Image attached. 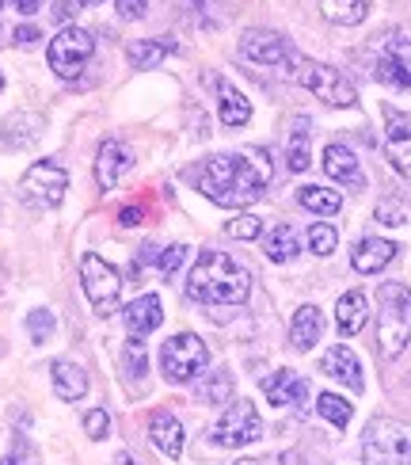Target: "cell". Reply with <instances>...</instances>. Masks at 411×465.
Returning a JSON list of instances; mask_svg holds the SVG:
<instances>
[{"label": "cell", "mask_w": 411, "mask_h": 465, "mask_svg": "<svg viewBox=\"0 0 411 465\" xmlns=\"http://www.w3.org/2000/svg\"><path fill=\"white\" fill-rule=\"evenodd\" d=\"M339 244V232L336 225H328V222H317V225H308V252H317V256H331Z\"/></svg>", "instance_id": "d6a6232c"}, {"label": "cell", "mask_w": 411, "mask_h": 465, "mask_svg": "<svg viewBox=\"0 0 411 465\" xmlns=\"http://www.w3.org/2000/svg\"><path fill=\"white\" fill-rule=\"evenodd\" d=\"M114 8H119L122 19H142L145 8H149V0H114Z\"/></svg>", "instance_id": "ab89813d"}, {"label": "cell", "mask_w": 411, "mask_h": 465, "mask_svg": "<svg viewBox=\"0 0 411 465\" xmlns=\"http://www.w3.org/2000/svg\"><path fill=\"white\" fill-rule=\"evenodd\" d=\"M119 222H122V225H137V222H142V210H137V206H126L122 214H119Z\"/></svg>", "instance_id": "7bdbcfd3"}, {"label": "cell", "mask_w": 411, "mask_h": 465, "mask_svg": "<svg viewBox=\"0 0 411 465\" xmlns=\"http://www.w3.org/2000/svg\"><path fill=\"white\" fill-rule=\"evenodd\" d=\"M27 332H31L34 343H46L54 336V313L50 309H34V313L27 317Z\"/></svg>", "instance_id": "d590c367"}, {"label": "cell", "mask_w": 411, "mask_h": 465, "mask_svg": "<svg viewBox=\"0 0 411 465\" xmlns=\"http://www.w3.org/2000/svg\"><path fill=\"white\" fill-rule=\"evenodd\" d=\"M270 183V161L267 153H218L210 157L202 176H199V187L210 203H218L225 210H240V206H251L263 199V191Z\"/></svg>", "instance_id": "6da1fadb"}, {"label": "cell", "mask_w": 411, "mask_h": 465, "mask_svg": "<svg viewBox=\"0 0 411 465\" xmlns=\"http://www.w3.org/2000/svg\"><path fill=\"white\" fill-rule=\"evenodd\" d=\"M38 134H43V114H34V111H15L12 119H5L0 142H5V149H27V145L38 142Z\"/></svg>", "instance_id": "d6986e66"}, {"label": "cell", "mask_w": 411, "mask_h": 465, "mask_svg": "<svg viewBox=\"0 0 411 465\" xmlns=\"http://www.w3.org/2000/svg\"><path fill=\"white\" fill-rule=\"evenodd\" d=\"M259 232H263V218L256 214H240L229 222V237H237V241H256Z\"/></svg>", "instance_id": "e575fe53"}, {"label": "cell", "mask_w": 411, "mask_h": 465, "mask_svg": "<svg viewBox=\"0 0 411 465\" xmlns=\"http://www.w3.org/2000/svg\"><path fill=\"white\" fill-rule=\"evenodd\" d=\"M289 76H293L298 84H305V88L317 95V100H324L328 107H355V104H358L355 84H350L339 69L320 65V62H308L305 54L298 57V65H293Z\"/></svg>", "instance_id": "5b68a950"}, {"label": "cell", "mask_w": 411, "mask_h": 465, "mask_svg": "<svg viewBox=\"0 0 411 465\" xmlns=\"http://www.w3.org/2000/svg\"><path fill=\"white\" fill-rule=\"evenodd\" d=\"M317 412L331 423V428H347V423H350V412H355V409H350V401H343L339 393H320V401H317Z\"/></svg>", "instance_id": "4dcf8cb0"}, {"label": "cell", "mask_w": 411, "mask_h": 465, "mask_svg": "<svg viewBox=\"0 0 411 465\" xmlns=\"http://www.w3.org/2000/svg\"><path fill=\"white\" fill-rule=\"evenodd\" d=\"M81 282H84V298L92 305L95 317H111L119 309V298H122V279L103 256L95 252H84L81 260Z\"/></svg>", "instance_id": "8992f818"}, {"label": "cell", "mask_w": 411, "mask_h": 465, "mask_svg": "<svg viewBox=\"0 0 411 465\" xmlns=\"http://www.w3.org/2000/svg\"><path fill=\"white\" fill-rule=\"evenodd\" d=\"M187 294H191V302L210 305L213 309V313H210L213 321H225L229 317L225 313L229 305H244L248 302L251 275L232 256H225V252L206 248L202 256L194 260L191 275H187Z\"/></svg>", "instance_id": "7a4b0ae2"}, {"label": "cell", "mask_w": 411, "mask_h": 465, "mask_svg": "<svg viewBox=\"0 0 411 465\" xmlns=\"http://www.w3.org/2000/svg\"><path fill=\"white\" fill-rule=\"evenodd\" d=\"M122 362H126V374H130V378H142V374H149V355H145V343L137 340V336H130V340H126Z\"/></svg>", "instance_id": "836d02e7"}, {"label": "cell", "mask_w": 411, "mask_h": 465, "mask_svg": "<svg viewBox=\"0 0 411 465\" xmlns=\"http://www.w3.org/2000/svg\"><path fill=\"white\" fill-rule=\"evenodd\" d=\"M298 203L305 210H312V214H320V218H331V214H339L343 210V195L339 191H328V187H317V183H308L298 191Z\"/></svg>", "instance_id": "83f0119b"}, {"label": "cell", "mask_w": 411, "mask_h": 465, "mask_svg": "<svg viewBox=\"0 0 411 465\" xmlns=\"http://www.w3.org/2000/svg\"><path fill=\"white\" fill-rule=\"evenodd\" d=\"M369 465H411V428L400 420H374L362 439Z\"/></svg>", "instance_id": "277c9868"}, {"label": "cell", "mask_w": 411, "mask_h": 465, "mask_svg": "<svg viewBox=\"0 0 411 465\" xmlns=\"http://www.w3.org/2000/svg\"><path fill=\"white\" fill-rule=\"evenodd\" d=\"M385 145H388L393 168L411 180V114L385 111Z\"/></svg>", "instance_id": "7c38bea8"}, {"label": "cell", "mask_w": 411, "mask_h": 465, "mask_svg": "<svg viewBox=\"0 0 411 465\" xmlns=\"http://www.w3.org/2000/svg\"><path fill=\"white\" fill-rule=\"evenodd\" d=\"M65 187H69V172L62 164L34 161L24 172V180H19V195H24V203H31L38 210H54V206H62Z\"/></svg>", "instance_id": "ba28073f"}, {"label": "cell", "mask_w": 411, "mask_h": 465, "mask_svg": "<svg viewBox=\"0 0 411 465\" xmlns=\"http://www.w3.org/2000/svg\"><path fill=\"white\" fill-rule=\"evenodd\" d=\"M240 57H248V62L256 65H270V69H286L293 73V65H298V50L289 46V38L279 35V31H248L240 38Z\"/></svg>", "instance_id": "8fae6325"}, {"label": "cell", "mask_w": 411, "mask_h": 465, "mask_svg": "<svg viewBox=\"0 0 411 465\" xmlns=\"http://www.w3.org/2000/svg\"><path fill=\"white\" fill-rule=\"evenodd\" d=\"M50 374H54V393L62 397V401H81V397L88 393V374H84L76 362L57 359Z\"/></svg>", "instance_id": "cb8c5ba5"}, {"label": "cell", "mask_w": 411, "mask_h": 465, "mask_svg": "<svg viewBox=\"0 0 411 465\" xmlns=\"http://www.w3.org/2000/svg\"><path fill=\"white\" fill-rule=\"evenodd\" d=\"M126 328H130V336H137V340H145L149 332H156L161 328V321H164V313H161V298L156 294H142V298H133L130 305H126Z\"/></svg>", "instance_id": "ac0fdd59"}, {"label": "cell", "mask_w": 411, "mask_h": 465, "mask_svg": "<svg viewBox=\"0 0 411 465\" xmlns=\"http://www.w3.org/2000/svg\"><path fill=\"white\" fill-rule=\"evenodd\" d=\"M199 401H206V404H229L232 401V374L218 371L210 381H202L199 385Z\"/></svg>", "instance_id": "1f68e13d"}, {"label": "cell", "mask_w": 411, "mask_h": 465, "mask_svg": "<svg viewBox=\"0 0 411 465\" xmlns=\"http://www.w3.org/2000/svg\"><path fill=\"white\" fill-rule=\"evenodd\" d=\"M308 138H312V123L301 114V119H293L289 145H286V164H289V172H305V168H308Z\"/></svg>", "instance_id": "f1b7e54d"}, {"label": "cell", "mask_w": 411, "mask_h": 465, "mask_svg": "<svg viewBox=\"0 0 411 465\" xmlns=\"http://www.w3.org/2000/svg\"><path fill=\"white\" fill-rule=\"evenodd\" d=\"M218 107H221V123L225 126H248V119H251L248 95L237 92L229 81H218Z\"/></svg>", "instance_id": "d4e9b609"}, {"label": "cell", "mask_w": 411, "mask_h": 465, "mask_svg": "<svg viewBox=\"0 0 411 465\" xmlns=\"http://www.w3.org/2000/svg\"><path fill=\"white\" fill-rule=\"evenodd\" d=\"M366 317H369L366 294H362V290H347V294L339 298V305H336V324H339V332H343V336H358L362 324H366Z\"/></svg>", "instance_id": "603a6c76"}, {"label": "cell", "mask_w": 411, "mask_h": 465, "mask_svg": "<svg viewBox=\"0 0 411 465\" xmlns=\"http://www.w3.org/2000/svg\"><path fill=\"white\" fill-rule=\"evenodd\" d=\"M168 54H175V43H171V38H145V43H133L126 57H130V65H133V69H156Z\"/></svg>", "instance_id": "4316f807"}, {"label": "cell", "mask_w": 411, "mask_h": 465, "mask_svg": "<svg viewBox=\"0 0 411 465\" xmlns=\"http://www.w3.org/2000/svg\"><path fill=\"white\" fill-rule=\"evenodd\" d=\"M377 76L385 84L411 88V38H393L377 57Z\"/></svg>", "instance_id": "5bb4252c"}, {"label": "cell", "mask_w": 411, "mask_h": 465, "mask_svg": "<svg viewBox=\"0 0 411 465\" xmlns=\"http://www.w3.org/2000/svg\"><path fill=\"white\" fill-rule=\"evenodd\" d=\"M76 5H81V8H95V5H100V0H76Z\"/></svg>", "instance_id": "bcb514c9"}, {"label": "cell", "mask_w": 411, "mask_h": 465, "mask_svg": "<svg viewBox=\"0 0 411 465\" xmlns=\"http://www.w3.org/2000/svg\"><path fill=\"white\" fill-rule=\"evenodd\" d=\"M320 332H324V317L317 305H301L298 313H293V324H289V343L298 347V351H312V347L320 343Z\"/></svg>", "instance_id": "44dd1931"}, {"label": "cell", "mask_w": 411, "mask_h": 465, "mask_svg": "<svg viewBox=\"0 0 411 465\" xmlns=\"http://www.w3.org/2000/svg\"><path fill=\"white\" fill-rule=\"evenodd\" d=\"M0 92H5V73H0Z\"/></svg>", "instance_id": "7dc6e473"}, {"label": "cell", "mask_w": 411, "mask_h": 465, "mask_svg": "<svg viewBox=\"0 0 411 465\" xmlns=\"http://www.w3.org/2000/svg\"><path fill=\"white\" fill-rule=\"evenodd\" d=\"M259 435H263V420H259L251 401L229 404L225 416L218 420V428H213V442H218V447H229V450L248 447V442H256Z\"/></svg>", "instance_id": "30bf717a"}, {"label": "cell", "mask_w": 411, "mask_h": 465, "mask_svg": "<svg viewBox=\"0 0 411 465\" xmlns=\"http://www.w3.org/2000/svg\"><path fill=\"white\" fill-rule=\"evenodd\" d=\"M0 5H5V0H0Z\"/></svg>", "instance_id": "c3c4849f"}, {"label": "cell", "mask_w": 411, "mask_h": 465, "mask_svg": "<svg viewBox=\"0 0 411 465\" xmlns=\"http://www.w3.org/2000/svg\"><path fill=\"white\" fill-rule=\"evenodd\" d=\"M183 260H187V248H183V244H171V248H164V252H161V260H156V263H161V275H164V279H171L175 271L183 267Z\"/></svg>", "instance_id": "8d00e7d4"}, {"label": "cell", "mask_w": 411, "mask_h": 465, "mask_svg": "<svg viewBox=\"0 0 411 465\" xmlns=\"http://www.w3.org/2000/svg\"><path fill=\"white\" fill-rule=\"evenodd\" d=\"M92 50H95V38H92L84 27H73V24H69V27H62V31L54 35L46 57H50V69H54L57 76L73 81V76H81V69L88 65Z\"/></svg>", "instance_id": "9c48e42d"}, {"label": "cell", "mask_w": 411, "mask_h": 465, "mask_svg": "<svg viewBox=\"0 0 411 465\" xmlns=\"http://www.w3.org/2000/svg\"><path fill=\"white\" fill-rule=\"evenodd\" d=\"M149 435H152L156 450H161L164 458H180L183 454V428H180V420H175L171 412H152Z\"/></svg>", "instance_id": "7402d4cb"}, {"label": "cell", "mask_w": 411, "mask_h": 465, "mask_svg": "<svg viewBox=\"0 0 411 465\" xmlns=\"http://www.w3.org/2000/svg\"><path fill=\"white\" fill-rule=\"evenodd\" d=\"M54 15H57V19H62V24L69 27V19H73V5H65V0H62V5H54Z\"/></svg>", "instance_id": "ee69618b"}, {"label": "cell", "mask_w": 411, "mask_h": 465, "mask_svg": "<svg viewBox=\"0 0 411 465\" xmlns=\"http://www.w3.org/2000/svg\"><path fill=\"white\" fill-rule=\"evenodd\" d=\"M38 38H43V31L31 27V24H27V27H15V43H19V46H34Z\"/></svg>", "instance_id": "60d3db41"}, {"label": "cell", "mask_w": 411, "mask_h": 465, "mask_svg": "<svg viewBox=\"0 0 411 465\" xmlns=\"http://www.w3.org/2000/svg\"><path fill=\"white\" fill-rule=\"evenodd\" d=\"M298 248H301V241H298V229L293 225H274L270 232H267V241H263V252H267V260H274V263H289L293 256H298Z\"/></svg>", "instance_id": "484cf974"}, {"label": "cell", "mask_w": 411, "mask_h": 465, "mask_svg": "<svg viewBox=\"0 0 411 465\" xmlns=\"http://www.w3.org/2000/svg\"><path fill=\"white\" fill-rule=\"evenodd\" d=\"M206 362H210V351H206V343L194 336V332H175L161 347V366H164V378L171 385L194 381V378L206 371Z\"/></svg>", "instance_id": "52a82bcc"}, {"label": "cell", "mask_w": 411, "mask_h": 465, "mask_svg": "<svg viewBox=\"0 0 411 465\" xmlns=\"http://www.w3.org/2000/svg\"><path fill=\"white\" fill-rule=\"evenodd\" d=\"M377 222H381V225H404L407 214H404L396 203H381V206H377Z\"/></svg>", "instance_id": "f35d334b"}, {"label": "cell", "mask_w": 411, "mask_h": 465, "mask_svg": "<svg viewBox=\"0 0 411 465\" xmlns=\"http://www.w3.org/2000/svg\"><path fill=\"white\" fill-rule=\"evenodd\" d=\"M396 244L393 241H381V237H362L355 244V252H350V263H355L358 275H377V271H385L388 263L396 260Z\"/></svg>", "instance_id": "9a60e30c"}, {"label": "cell", "mask_w": 411, "mask_h": 465, "mask_svg": "<svg viewBox=\"0 0 411 465\" xmlns=\"http://www.w3.org/2000/svg\"><path fill=\"white\" fill-rule=\"evenodd\" d=\"M320 371L328 374V378H336V381H343L347 390H355V393H362V366H358V359H355V351H350L347 343H336L331 351L320 359Z\"/></svg>", "instance_id": "2e32d148"}, {"label": "cell", "mask_w": 411, "mask_h": 465, "mask_svg": "<svg viewBox=\"0 0 411 465\" xmlns=\"http://www.w3.org/2000/svg\"><path fill=\"white\" fill-rule=\"evenodd\" d=\"M133 168V149L126 142H103L100 157H95V180H100L103 191H114L119 180Z\"/></svg>", "instance_id": "4fadbf2b"}, {"label": "cell", "mask_w": 411, "mask_h": 465, "mask_svg": "<svg viewBox=\"0 0 411 465\" xmlns=\"http://www.w3.org/2000/svg\"><path fill=\"white\" fill-rule=\"evenodd\" d=\"M381 313H377V343L385 359H396L411 340V290L400 282H385L377 290Z\"/></svg>", "instance_id": "3957f363"}, {"label": "cell", "mask_w": 411, "mask_h": 465, "mask_svg": "<svg viewBox=\"0 0 411 465\" xmlns=\"http://www.w3.org/2000/svg\"><path fill=\"white\" fill-rule=\"evenodd\" d=\"M263 393L270 404H305L308 401V381L293 371H279L263 378Z\"/></svg>", "instance_id": "ffe728a7"}, {"label": "cell", "mask_w": 411, "mask_h": 465, "mask_svg": "<svg viewBox=\"0 0 411 465\" xmlns=\"http://www.w3.org/2000/svg\"><path fill=\"white\" fill-rule=\"evenodd\" d=\"M324 172H328V180H336L343 187H366V172L347 145H328L324 149Z\"/></svg>", "instance_id": "e0dca14e"}, {"label": "cell", "mask_w": 411, "mask_h": 465, "mask_svg": "<svg viewBox=\"0 0 411 465\" xmlns=\"http://www.w3.org/2000/svg\"><path fill=\"white\" fill-rule=\"evenodd\" d=\"M12 5H15L19 15H34L38 8H43V0H12Z\"/></svg>", "instance_id": "b9f144b4"}, {"label": "cell", "mask_w": 411, "mask_h": 465, "mask_svg": "<svg viewBox=\"0 0 411 465\" xmlns=\"http://www.w3.org/2000/svg\"><path fill=\"white\" fill-rule=\"evenodd\" d=\"M320 12L324 19H331V24H339V27H355L366 19L369 5L366 0H320Z\"/></svg>", "instance_id": "f546056e"}, {"label": "cell", "mask_w": 411, "mask_h": 465, "mask_svg": "<svg viewBox=\"0 0 411 465\" xmlns=\"http://www.w3.org/2000/svg\"><path fill=\"white\" fill-rule=\"evenodd\" d=\"M0 465H27V461H24V458H15V454H8V458L0 461Z\"/></svg>", "instance_id": "f6af8a7d"}, {"label": "cell", "mask_w": 411, "mask_h": 465, "mask_svg": "<svg viewBox=\"0 0 411 465\" xmlns=\"http://www.w3.org/2000/svg\"><path fill=\"white\" fill-rule=\"evenodd\" d=\"M107 428H111V416L103 412V409H92L88 416H84V431H88V439H107Z\"/></svg>", "instance_id": "74e56055"}]
</instances>
